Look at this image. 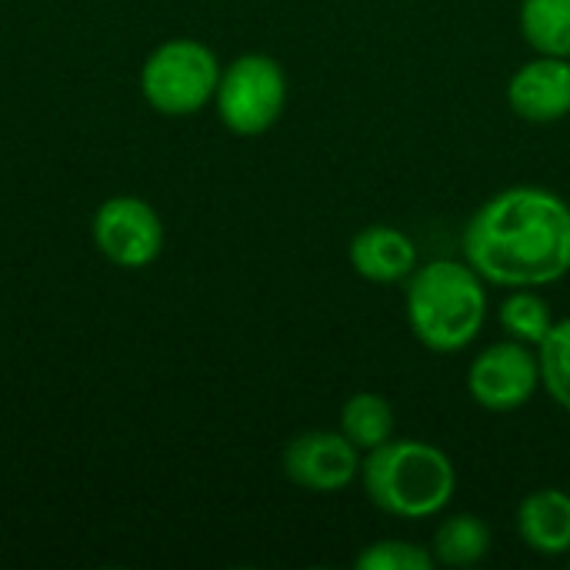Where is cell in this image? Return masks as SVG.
<instances>
[{
	"label": "cell",
	"instance_id": "cell-1",
	"mask_svg": "<svg viewBox=\"0 0 570 570\" xmlns=\"http://www.w3.org/2000/svg\"><path fill=\"white\" fill-rule=\"evenodd\" d=\"M461 250L491 287H551L570 274V204L538 184L504 187L471 214Z\"/></svg>",
	"mask_w": 570,
	"mask_h": 570
},
{
	"label": "cell",
	"instance_id": "cell-2",
	"mask_svg": "<svg viewBox=\"0 0 570 570\" xmlns=\"http://www.w3.org/2000/svg\"><path fill=\"white\" fill-rule=\"evenodd\" d=\"M411 334L431 354L468 351L488 324V284L468 261H431L404 281Z\"/></svg>",
	"mask_w": 570,
	"mask_h": 570
},
{
	"label": "cell",
	"instance_id": "cell-3",
	"mask_svg": "<svg viewBox=\"0 0 570 570\" xmlns=\"http://www.w3.org/2000/svg\"><path fill=\"white\" fill-rule=\"evenodd\" d=\"M367 501L397 521H428L448 511L458 491L454 461L431 441L391 438L361 464Z\"/></svg>",
	"mask_w": 570,
	"mask_h": 570
},
{
	"label": "cell",
	"instance_id": "cell-4",
	"mask_svg": "<svg viewBox=\"0 0 570 570\" xmlns=\"http://www.w3.org/2000/svg\"><path fill=\"white\" fill-rule=\"evenodd\" d=\"M220 63L217 53L190 37L160 43L140 70L144 100L167 117H187L207 107L217 94Z\"/></svg>",
	"mask_w": 570,
	"mask_h": 570
},
{
	"label": "cell",
	"instance_id": "cell-5",
	"mask_svg": "<svg viewBox=\"0 0 570 570\" xmlns=\"http://www.w3.org/2000/svg\"><path fill=\"white\" fill-rule=\"evenodd\" d=\"M217 117L237 137H257L271 130L287 104V73L267 53H240L220 70L217 80Z\"/></svg>",
	"mask_w": 570,
	"mask_h": 570
},
{
	"label": "cell",
	"instance_id": "cell-6",
	"mask_svg": "<svg viewBox=\"0 0 570 570\" xmlns=\"http://www.w3.org/2000/svg\"><path fill=\"white\" fill-rule=\"evenodd\" d=\"M541 391L538 347L521 341H498L484 347L468 367V394L478 407L491 414H514L534 401Z\"/></svg>",
	"mask_w": 570,
	"mask_h": 570
},
{
	"label": "cell",
	"instance_id": "cell-7",
	"mask_svg": "<svg viewBox=\"0 0 570 570\" xmlns=\"http://www.w3.org/2000/svg\"><path fill=\"white\" fill-rule=\"evenodd\" d=\"M361 451L337 431L314 428L284 448V474L307 494H341L361 478Z\"/></svg>",
	"mask_w": 570,
	"mask_h": 570
},
{
	"label": "cell",
	"instance_id": "cell-8",
	"mask_svg": "<svg viewBox=\"0 0 570 570\" xmlns=\"http://www.w3.org/2000/svg\"><path fill=\"white\" fill-rule=\"evenodd\" d=\"M94 244L117 267H147L164 250V224L140 197H110L94 214Z\"/></svg>",
	"mask_w": 570,
	"mask_h": 570
},
{
	"label": "cell",
	"instance_id": "cell-9",
	"mask_svg": "<svg viewBox=\"0 0 570 570\" xmlns=\"http://www.w3.org/2000/svg\"><path fill=\"white\" fill-rule=\"evenodd\" d=\"M508 107L528 124H558L570 117V57L521 63L508 80Z\"/></svg>",
	"mask_w": 570,
	"mask_h": 570
},
{
	"label": "cell",
	"instance_id": "cell-10",
	"mask_svg": "<svg viewBox=\"0 0 570 570\" xmlns=\"http://www.w3.org/2000/svg\"><path fill=\"white\" fill-rule=\"evenodd\" d=\"M347 261L367 284H404L417 271V244L394 224H367L351 237Z\"/></svg>",
	"mask_w": 570,
	"mask_h": 570
},
{
	"label": "cell",
	"instance_id": "cell-11",
	"mask_svg": "<svg viewBox=\"0 0 570 570\" xmlns=\"http://www.w3.org/2000/svg\"><path fill=\"white\" fill-rule=\"evenodd\" d=\"M518 534L541 558L570 554V491L541 488L518 504Z\"/></svg>",
	"mask_w": 570,
	"mask_h": 570
},
{
	"label": "cell",
	"instance_id": "cell-12",
	"mask_svg": "<svg viewBox=\"0 0 570 570\" xmlns=\"http://www.w3.org/2000/svg\"><path fill=\"white\" fill-rule=\"evenodd\" d=\"M491 551V528L478 514H451L438 524L431 554L444 568H474Z\"/></svg>",
	"mask_w": 570,
	"mask_h": 570
},
{
	"label": "cell",
	"instance_id": "cell-13",
	"mask_svg": "<svg viewBox=\"0 0 570 570\" xmlns=\"http://www.w3.org/2000/svg\"><path fill=\"white\" fill-rule=\"evenodd\" d=\"M518 23L534 53L570 57V0H521Z\"/></svg>",
	"mask_w": 570,
	"mask_h": 570
},
{
	"label": "cell",
	"instance_id": "cell-14",
	"mask_svg": "<svg viewBox=\"0 0 570 570\" xmlns=\"http://www.w3.org/2000/svg\"><path fill=\"white\" fill-rule=\"evenodd\" d=\"M341 434L361 451H374L384 441L394 438V407L384 394L374 391H361L351 394L341 407Z\"/></svg>",
	"mask_w": 570,
	"mask_h": 570
},
{
	"label": "cell",
	"instance_id": "cell-15",
	"mask_svg": "<svg viewBox=\"0 0 570 570\" xmlns=\"http://www.w3.org/2000/svg\"><path fill=\"white\" fill-rule=\"evenodd\" d=\"M498 324L511 341L538 347L554 327V314H551V304L534 287H514L498 304Z\"/></svg>",
	"mask_w": 570,
	"mask_h": 570
},
{
	"label": "cell",
	"instance_id": "cell-16",
	"mask_svg": "<svg viewBox=\"0 0 570 570\" xmlns=\"http://www.w3.org/2000/svg\"><path fill=\"white\" fill-rule=\"evenodd\" d=\"M541 361V387L548 397L570 414V317L554 321L548 337L538 344Z\"/></svg>",
	"mask_w": 570,
	"mask_h": 570
},
{
	"label": "cell",
	"instance_id": "cell-17",
	"mask_svg": "<svg viewBox=\"0 0 570 570\" xmlns=\"http://www.w3.org/2000/svg\"><path fill=\"white\" fill-rule=\"evenodd\" d=\"M434 564L438 561H434L431 548H421V544H411L401 538L374 541L354 558V568L361 570H431Z\"/></svg>",
	"mask_w": 570,
	"mask_h": 570
},
{
	"label": "cell",
	"instance_id": "cell-18",
	"mask_svg": "<svg viewBox=\"0 0 570 570\" xmlns=\"http://www.w3.org/2000/svg\"><path fill=\"white\" fill-rule=\"evenodd\" d=\"M568 558H570V554H568Z\"/></svg>",
	"mask_w": 570,
	"mask_h": 570
}]
</instances>
